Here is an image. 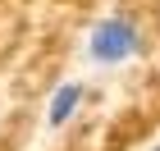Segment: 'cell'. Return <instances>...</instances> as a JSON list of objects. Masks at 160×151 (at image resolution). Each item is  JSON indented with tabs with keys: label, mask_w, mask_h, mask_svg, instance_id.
<instances>
[{
	"label": "cell",
	"mask_w": 160,
	"mask_h": 151,
	"mask_svg": "<svg viewBox=\"0 0 160 151\" xmlns=\"http://www.w3.org/2000/svg\"><path fill=\"white\" fill-rule=\"evenodd\" d=\"M137 50H142V32H137V23L123 18V14L101 18V23L92 28V37H87V55L96 64H123V60H133Z\"/></svg>",
	"instance_id": "cell-1"
},
{
	"label": "cell",
	"mask_w": 160,
	"mask_h": 151,
	"mask_svg": "<svg viewBox=\"0 0 160 151\" xmlns=\"http://www.w3.org/2000/svg\"><path fill=\"white\" fill-rule=\"evenodd\" d=\"M78 105H82V83H60L55 87V96H50V128H60V124H69L78 114Z\"/></svg>",
	"instance_id": "cell-2"
}]
</instances>
